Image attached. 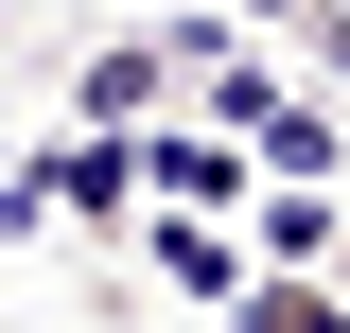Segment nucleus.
I'll use <instances>...</instances> for the list:
<instances>
[{
    "mask_svg": "<svg viewBox=\"0 0 350 333\" xmlns=\"http://www.w3.org/2000/svg\"><path fill=\"white\" fill-rule=\"evenodd\" d=\"M228 333H350V298H333V281H245Z\"/></svg>",
    "mask_w": 350,
    "mask_h": 333,
    "instance_id": "7ed1b4c3",
    "label": "nucleus"
},
{
    "mask_svg": "<svg viewBox=\"0 0 350 333\" xmlns=\"http://www.w3.org/2000/svg\"><path fill=\"white\" fill-rule=\"evenodd\" d=\"M140 175H158V158H123V140L88 123V140H53V158H18V193H0V210H88V228H105Z\"/></svg>",
    "mask_w": 350,
    "mask_h": 333,
    "instance_id": "f257e3e1",
    "label": "nucleus"
},
{
    "mask_svg": "<svg viewBox=\"0 0 350 333\" xmlns=\"http://www.w3.org/2000/svg\"><path fill=\"white\" fill-rule=\"evenodd\" d=\"M158 281H175V298H245V281H262V246L228 228V210H175V228H158Z\"/></svg>",
    "mask_w": 350,
    "mask_h": 333,
    "instance_id": "f03ea898",
    "label": "nucleus"
},
{
    "mask_svg": "<svg viewBox=\"0 0 350 333\" xmlns=\"http://www.w3.org/2000/svg\"><path fill=\"white\" fill-rule=\"evenodd\" d=\"M175 18H211V0H175Z\"/></svg>",
    "mask_w": 350,
    "mask_h": 333,
    "instance_id": "20e7f679",
    "label": "nucleus"
}]
</instances>
